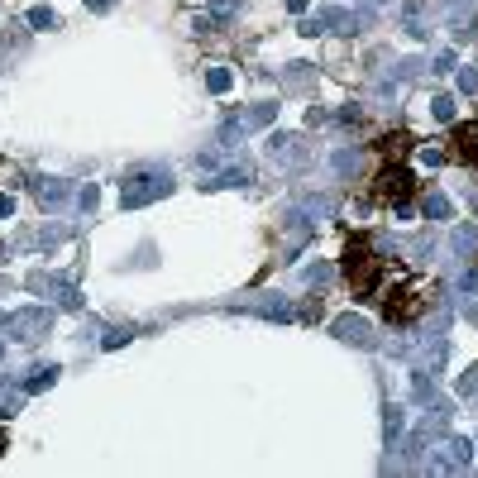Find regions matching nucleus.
<instances>
[{"instance_id":"obj_11","label":"nucleus","mask_w":478,"mask_h":478,"mask_svg":"<svg viewBox=\"0 0 478 478\" xmlns=\"http://www.w3.org/2000/svg\"><path fill=\"white\" fill-rule=\"evenodd\" d=\"M402 29L412 34V39H426V15H421V0H407V10H402Z\"/></svg>"},{"instance_id":"obj_2","label":"nucleus","mask_w":478,"mask_h":478,"mask_svg":"<svg viewBox=\"0 0 478 478\" xmlns=\"http://www.w3.org/2000/svg\"><path fill=\"white\" fill-rule=\"evenodd\" d=\"M168 191H173V173H168V168H139V173H129L125 182H120V206L139 210V206H148V201L168 196Z\"/></svg>"},{"instance_id":"obj_30","label":"nucleus","mask_w":478,"mask_h":478,"mask_svg":"<svg viewBox=\"0 0 478 478\" xmlns=\"http://www.w3.org/2000/svg\"><path fill=\"white\" fill-rule=\"evenodd\" d=\"M10 210H15V201H10V196H0V215H10Z\"/></svg>"},{"instance_id":"obj_27","label":"nucleus","mask_w":478,"mask_h":478,"mask_svg":"<svg viewBox=\"0 0 478 478\" xmlns=\"http://www.w3.org/2000/svg\"><path fill=\"white\" fill-rule=\"evenodd\" d=\"M449 67H454V53H440V58H435V67H430V72H449Z\"/></svg>"},{"instance_id":"obj_8","label":"nucleus","mask_w":478,"mask_h":478,"mask_svg":"<svg viewBox=\"0 0 478 478\" xmlns=\"http://www.w3.org/2000/svg\"><path fill=\"white\" fill-rule=\"evenodd\" d=\"M454 158L469 163V168H478V120L454 125Z\"/></svg>"},{"instance_id":"obj_6","label":"nucleus","mask_w":478,"mask_h":478,"mask_svg":"<svg viewBox=\"0 0 478 478\" xmlns=\"http://www.w3.org/2000/svg\"><path fill=\"white\" fill-rule=\"evenodd\" d=\"M469 459H474V445H469V440H445L440 454L430 459V469H435V474H459V469H469Z\"/></svg>"},{"instance_id":"obj_9","label":"nucleus","mask_w":478,"mask_h":478,"mask_svg":"<svg viewBox=\"0 0 478 478\" xmlns=\"http://www.w3.org/2000/svg\"><path fill=\"white\" fill-rule=\"evenodd\" d=\"M268 153H273V163H302L306 143L297 134H268Z\"/></svg>"},{"instance_id":"obj_32","label":"nucleus","mask_w":478,"mask_h":478,"mask_svg":"<svg viewBox=\"0 0 478 478\" xmlns=\"http://www.w3.org/2000/svg\"><path fill=\"white\" fill-rule=\"evenodd\" d=\"M0 449H5V435H0Z\"/></svg>"},{"instance_id":"obj_18","label":"nucleus","mask_w":478,"mask_h":478,"mask_svg":"<svg viewBox=\"0 0 478 478\" xmlns=\"http://www.w3.org/2000/svg\"><path fill=\"white\" fill-rule=\"evenodd\" d=\"M230 81H235V77H230V67H210V72H206L210 91H230Z\"/></svg>"},{"instance_id":"obj_21","label":"nucleus","mask_w":478,"mask_h":478,"mask_svg":"<svg viewBox=\"0 0 478 478\" xmlns=\"http://www.w3.org/2000/svg\"><path fill=\"white\" fill-rule=\"evenodd\" d=\"M474 244H478V235L469 225H459V230H454V249H474Z\"/></svg>"},{"instance_id":"obj_1","label":"nucleus","mask_w":478,"mask_h":478,"mask_svg":"<svg viewBox=\"0 0 478 478\" xmlns=\"http://www.w3.org/2000/svg\"><path fill=\"white\" fill-rule=\"evenodd\" d=\"M345 278H350V287H354V297H359V302H368V297L378 292L382 258L368 249L364 239H350V244H345Z\"/></svg>"},{"instance_id":"obj_4","label":"nucleus","mask_w":478,"mask_h":478,"mask_svg":"<svg viewBox=\"0 0 478 478\" xmlns=\"http://www.w3.org/2000/svg\"><path fill=\"white\" fill-rule=\"evenodd\" d=\"M48 325H53V311H44V306H29V311L10 316V335H15L19 345H34V340H44Z\"/></svg>"},{"instance_id":"obj_7","label":"nucleus","mask_w":478,"mask_h":478,"mask_svg":"<svg viewBox=\"0 0 478 478\" xmlns=\"http://www.w3.org/2000/svg\"><path fill=\"white\" fill-rule=\"evenodd\" d=\"M445 24L454 39H469L474 34V0H449L445 5Z\"/></svg>"},{"instance_id":"obj_23","label":"nucleus","mask_w":478,"mask_h":478,"mask_svg":"<svg viewBox=\"0 0 478 478\" xmlns=\"http://www.w3.org/2000/svg\"><path fill=\"white\" fill-rule=\"evenodd\" d=\"M382 426H387V435H397L402 430V407H387V421H382Z\"/></svg>"},{"instance_id":"obj_10","label":"nucleus","mask_w":478,"mask_h":478,"mask_svg":"<svg viewBox=\"0 0 478 478\" xmlns=\"http://www.w3.org/2000/svg\"><path fill=\"white\" fill-rule=\"evenodd\" d=\"M335 335H340V340H354V345H368V320L340 316V320H335Z\"/></svg>"},{"instance_id":"obj_5","label":"nucleus","mask_w":478,"mask_h":478,"mask_svg":"<svg viewBox=\"0 0 478 478\" xmlns=\"http://www.w3.org/2000/svg\"><path fill=\"white\" fill-rule=\"evenodd\" d=\"M421 306H426V297H421L416 287H397V292L387 297V306H382V316L387 320H416L421 316Z\"/></svg>"},{"instance_id":"obj_20","label":"nucleus","mask_w":478,"mask_h":478,"mask_svg":"<svg viewBox=\"0 0 478 478\" xmlns=\"http://www.w3.org/2000/svg\"><path fill=\"white\" fill-rule=\"evenodd\" d=\"M39 201H44V206H58V201H63V187H58V182H44V187H39Z\"/></svg>"},{"instance_id":"obj_25","label":"nucleus","mask_w":478,"mask_h":478,"mask_svg":"<svg viewBox=\"0 0 478 478\" xmlns=\"http://www.w3.org/2000/svg\"><path fill=\"white\" fill-rule=\"evenodd\" d=\"M421 163H426V168H440L445 153H440V148H421Z\"/></svg>"},{"instance_id":"obj_26","label":"nucleus","mask_w":478,"mask_h":478,"mask_svg":"<svg viewBox=\"0 0 478 478\" xmlns=\"http://www.w3.org/2000/svg\"><path fill=\"white\" fill-rule=\"evenodd\" d=\"M459 287H464V292H478V268H469V273H464V278H459Z\"/></svg>"},{"instance_id":"obj_31","label":"nucleus","mask_w":478,"mask_h":478,"mask_svg":"<svg viewBox=\"0 0 478 478\" xmlns=\"http://www.w3.org/2000/svg\"><path fill=\"white\" fill-rule=\"evenodd\" d=\"M86 5H91V10H111L115 0H86Z\"/></svg>"},{"instance_id":"obj_29","label":"nucleus","mask_w":478,"mask_h":478,"mask_svg":"<svg viewBox=\"0 0 478 478\" xmlns=\"http://www.w3.org/2000/svg\"><path fill=\"white\" fill-rule=\"evenodd\" d=\"M287 10H292V15H302V10H306V0H287Z\"/></svg>"},{"instance_id":"obj_19","label":"nucleus","mask_w":478,"mask_h":478,"mask_svg":"<svg viewBox=\"0 0 478 478\" xmlns=\"http://www.w3.org/2000/svg\"><path fill=\"white\" fill-rule=\"evenodd\" d=\"M430 115H435V120H454V101H449V96H435V101H430Z\"/></svg>"},{"instance_id":"obj_22","label":"nucleus","mask_w":478,"mask_h":478,"mask_svg":"<svg viewBox=\"0 0 478 478\" xmlns=\"http://www.w3.org/2000/svg\"><path fill=\"white\" fill-rule=\"evenodd\" d=\"M459 91H469V96L478 91V72H474V67H464V72H459Z\"/></svg>"},{"instance_id":"obj_14","label":"nucleus","mask_w":478,"mask_h":478,"mask_svg":"<svg viewBox=\"0 0 478 478\" xmlns=\"http://www.w3.org/2000/svg\"><path fill=\"white\" fill-rule=\"evenodd\" d=\"M53 378H58V368H34V378L24 382V392H44V387H53Z\"/></svg>"},{"instance_id":"obj_12","label":"nucleus","mask_w":478,"mask_h":478,"mask_svg":"<svg viewBox=\"0 0 478 478\" xmlns=\"http://www.w3.org/2000/svg\"><path fill=\"white\" fill-rule=\"evenodd\" d=\"M378 148H382V158H392V163H397L402 153L412 148V134H407V129H397V134H382V143H378Z\"/></svg>"},{"instance_id":"obj_3","label":"nucleus","mask_w":478,"mask_h":478,"mask_svg":"<svg viewBox=\"0 0 478 478\" xmlns=\"http://www.w3.org/2000/svg\"><path fill=\"white\" fill-rule=\"evenodd\" d=\"M412 191H416V182H412V173H407L402 163L382 168V173H378V182H373V196H378V201H407Z\"/></svg>"},{"instance_id":"obj_24","label":"nucleus","mask_w":478,"mask_h":478,"mask_svg":"<svg viewBox=\"0 0 478 478\" xmlns=\"http://www.w3.org/2000/svg\"><path fill=\"white\" fill-rule=\"evenodd\" d=\"M459 392H478V364H474V368H469V373L459 378Z\"/></svg>"},{"instance_id":"obj_13","label":"nucleus","mask_w":478,"mask_h":478,"mask_svg":"<svg viewBox=\"0 0 478 478\" xmlns=\"http://www.w3.org/2000/svg\"><path fill=\"white\" fill-rule=\"evenodd\" d=\"M421 210H426L430 220H449V196L445 191H426V196H421Z\"/></svg>"},{"instance_id":"obj_15","label":"nucleus","mask_w":478,"mask_h":478,"mask_svg":"<svg viewBox=\"0 0 478 478\" xmlns=\"http://www.w3.org/2000/svg\"><path fill=\"white\" fill-rule=\"evenodd\" d=\"M306 81H311V67H306V63H292V67H287V91H302Z\"/></svg>"},{"instance_id":"obj_16","label":"nucleus","mask_w":478,"mask_h":478,"mask_svg":"<svg viewBox=\"0 0 478 478\" xmlns=\"http://www.w3.org/2000/svg\"><path fill=\"white\" fill-rule=\"evenodd\" d=\"M239 182H249V168H244V163H239V168H225L210 187H239Z\"/></svg>"},{"instance_id":"obj_28","label":"nucleus","mask_w":478,"mask_h":478,"mask_svg":"<svg viewBox=\"0 0 478 478\" xmlns=\"http://www.w3.org/2000/svg\"><path fill=\"white\" fill-rule=\"evenodd\" d=\"M354 163H359V158H354V153H335V168H340V173H350Z\"/></svg>"},{"instance_id":"obj_17","label":"nucleus","mask_w":478,"mask_h":478,"mask_svg":"<svg viewBox=\"0 0 478 478\" xmlns=\"http://www.w3.org/2000/svg\"><path fill=\"white\" fill-rule=\"evenodd\" d=\"M29 24L34 29H58V15H53L48 5H39V10H29Z\"/></svg>"}]
</instances>
